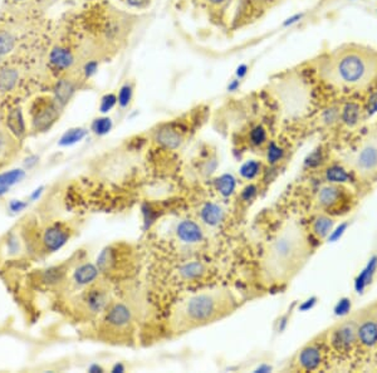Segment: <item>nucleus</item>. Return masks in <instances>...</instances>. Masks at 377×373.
<instances>
[{"instance_id":"obj_35","label":"nucleus","mask_w":377,"mask_h":373,"mask_svg":"<svg viewBox=\"0 0 377 373\" xmlns=\"http://www.w3.org/2000/svg\"><path fill=\"white\" fill-rule=\"evenodd\" d=\"M116 102H117V98H116L113 94H106V96L102 98V101H101V112L106 113L108 112V111H111V109L115 107Z\"/></svg>"},{"instance_id":"obj_21","label":"nucleus","mask_w":377,"mask_h":373,"mask_svg":"<svg viewBox=\"0 0 377 373\" xmlns=\"http://www.w3.org/2000/svg\"><path fill=\"white\" fill-rule=\"evenodd\" d=\"M340 196V190L335 186H326L318 194V201L323 206H332Z\"/></svg>"},{"instance_id":"obj_1","label":"nucleus","mask_w":377,"mask_h":373,"mask_svg":"<svg viewBox=\"0 0 377 373\" xmlns=\"http://www.w3.org/2000/svg\"><path fill=\"white\" fill-rule=\"evenodd\" d=\"M235 306L237 301L228 289L199 291L177 304L171 317V329L175 333L191 331L228 316Z\"/></svg>"},{"instance_id":"obj_38","label":"nucleus","mask_w":377,"mask_h":373,"mask_svg":"<svg viewBox=\"0 0 377 373\" xmlns=\"http://www.w3.org/2000/svg\"><path fill=\"white\" fill-rule=\"evenodd\" d=\"M61 275H62V271H59V269H58V268H54V269H51V270H47V273H46L47 280H48V282H51V283L58 282V280L61 279Z\"/></svg>"},{"instance_id":"obj_23","label":"nucleus","mask_w":377,"mask_h":373,"mask_svg":"<svg viewBox=\"0 0 377 373\" xmlns=\"http://www.w3.org/2000/svg\"><path fill=\"white\" fill-rule=\"evenodd\" d=\"M333 226V221L327 216H320L316 219V221L313 222V231L317 237H325L329 234Z\"/></svg>"},{"instance_id":"obj_48","label":"nucleus","mask_w":377,"mask_h":373,"mask_svg":"<svg viewBox=\"0 0 377 373\" xmlns=\"http://www.w3.org/2000/svg\"><path fill=\"white\" fill-rule=\"evenodd\" d=\"M314 301H316V299H310V301H307V302H306V303L303 304V305L301 306V309H302V310H307V309H309L310 306H312V305H313V304H314Z\"/></svg>"},{"instance_id":"obj_43","label":"nucleus","mask_w":377,"mask_h":373,"mask_svg":"<svg viewBox=\"0 0 377 373\" xmlns=\"http://www.w3.org/2000/svg\"><path fill=\"white\" fill-rule=\"evenodd\" d=\"M321 164V153L318 151L312 153V155L308 157L307 165L308 166H317V165Z\"/></svg>"},{"instance_id":"obj_13","label":"nucleus","mask_w":377,"mask_h":373,"mask_svg":"<svg viewBox=\"0 0 377 373\" xmlns=\"http://www.w3.org/2000/svg\"><path fill=\"white\" fill-rule=\"evenodd\" d=\"M201 218L210 226H216L224 218L222 207L215 203H206L201 210Z\"/></svg>"},{"instance_id":"obj_30","label":"nucleus","mask_w":377,"mask_h":373,"mask_svg":"<svg viewBox=\"0 0 377 373\" xmlns=\"http://www.w3.org/2000/svg\"><path fill=\"white\" fill-rule=\"evenodd\" d=\"M14 48V38L6 32H0V54H6Z\"/></svg>"},{"instance_id":"obj_40","label":"nucleus","mask_w":377,"mask_h":373,"mask_svg":"<svg viewBox=\"0 0 377 373\" xmlns=\"http://www.w3.org/2000/svg\"><path fill=\"white\" fill-rule=\"evenodd\" d=\"M346 229H347V224H341L340 226H338V228L331 234L329 240H331V241H336V240L340 239V237L343 235L344 231H346Z\"/></svg>"},{"instance_id":"obj_26","label":"nucleus","mask_w":377,"mask_h":373,"mask_svg":"<svg viewBox=\"0 0 377 373\" xmlns=\"http://www.w3.org/2000/svg\"><path fill=\"white\" fill-rule=\"evenodd\" d=\"M326 177L327 180L331 182H337V184H341V182H347L350 180V175L346 172V171L340 166H332L329 167L327 172H326Z\"/></svg>"},{"instance_id":"obj_33","label":"nucleus","mask_w":377,"mask_h":373,"mask_svg":"<svg viewBox=\"0 0 377 373\" xmlns=\"http://www.w3.org/2000/svg\"><path fill=\"white\" fill-rule=\"evenodd\" d=\"M132 98V87L130 85H125L120 89L119 93V103L121 107L128 106Z\"/></svg>"},{"instance_id":"obj_27","label":"nucleus","mask_w":377,"mask_h":373,"mask_svg":"<svg viewBox=\"0 0 377 373\" xmlns=\"http://www.w3.org/2000/svg\"><path fill=\"white\" fill-rule=\"evenodd\" d=\"M86 136V131L82 128H74V130H69L68 132L63 135V137L61 138V145L67 146V145H73V143L78 142Z\"/></svg>"},{"instance_id":"obj_36","label":"nucleus","mask_w":377,"mask_h":373,"mask_svg":"<svg viewBox=\"0 0 377 373\" xmlns=\"http://www.w3.org/2000/svg\"><path fill=\"white\" fill-rule=\"evenodd\" d=\"M351 309V301L350 299H342V301H340L337 303V305H336L335 308V313L337 314V316H346L347 313L350 312Z\"/></svg>"},{"instance_id":"obj_25","label":"nucleus","mask_w":377,"mask_h":373,"mask_svg":"<svg viewBox=\"0 0 377 373\" xmlns=\"http://www.w3.org/2000/svg\"><path fill=\"white\" fill-rule=\"evenodd\" d=\"M17 79H18V73L13 69H4L0 73V89L3 91H9L14 87Z\"/></svg>"},{"instance_id":"obj_47","label":"nucleus","mask_w":377,"mask_h":373,"mask_svg":"<svg viewBox=\"0 0 377 373\" xmlns=\"http://www.w3.org/2000/svg\"><path fill=\"white\" fill-rule=\"evenodd\" d=\"M239 85H240V82H239V79H233L230 83L228 85V89L230 92H234L239 88Z\"/></svg>"},{"instance_id":"obj_28","label":"nucleus","mask_w":377,"mask_h":373,"mask_svg":"<svg viewBox=\"0 0 377 373\" xmlns=\"http://www.w3.org/2000/svg\"><path fill=\"white\" fill-rule=\"evenodd\" d=\"M24 176V172L20 170H13L10 172H5L0 175V187H8L14 185L21 177Z\"/></svg>"},{"instance_id":"obj_41","label":"nucleus","mask_w":377,"mask_h":373,"mask_svg":"<svg viewBox=\"0 0 377 373\" xmlns=\"http://www.w3.org/2000/svg\"><path fill=\"white\" fill-rule=\"evenodd\" d=\"M127 3L134 8H138V9H145L150 5V0H127Z\"/></svg>"},{"instance_id":"obj_44","label":"nucleus","mask_w":377,"mask_h":373,"mask_svg":"<svg viewBox=\"0 0 377 373\" xmlns=\"http://www.w3.org/2000/svg\"><path fill=\"white\" fill-rule=\"evenodd\" d=\"M97 68H98L97 62H89V63H87V64H86V67H85L86 76L91 77L92 74H94V73H96Z\"/></svg>"},{"instance_id":"obj_7","label":"nucleus","mask_w":377,"mask_h":373,"mask_svg":"<svg viewBox=\"0 0 377 373\" xmlns=\"http://www.w3.org/2000/svg\"><path fill=\"white\" fill-rule=\"evenodd\" d=\"M156 141L166 149L175 150L183 143V136L171 127H164L156 132Z\"/></svg>"},{"instance_id":"obj_6","label":"nucleus","mask_w":377,"mask_h":373,"mask_svg":"<svg viewBox=\"0 0 377 373\" xmlns=\"http://www.w3.org/2000/svg\"><path fill=\"white\" fill-rule=\"evenodd\" d=\"M69 235H68L67 230L62 229L61 226H52L44 233L43 237V243L46 245V248L51 252H54L57 249L62 248L68 240Z\"/></svg>"},{"instance_id":"obj_50","label":"nucleus","mask_w":377,"mask_h":373,"mask_svg":"<svg viewBox=\"0 0 377 373\" xmlns=\"http://www.w3.org/2000/svg\"><path fill=\"white\" fill-rule=\"evenodd\" d=\"M209 1H210V3H211V4H215V5H218V4L224 3V1H225V0H209Z\"/></svg>"},{"instance_id":"obj_8","label":"nucleus","mask_w":377,"mask_h":373,"mask_svg":"<svg viewBox=\"0 0 377 373\" xmlns=\"http://www.w3.org/2000/svg\"><path fill=\"white\" fill-rule=\"evenodd\" d=\"M355 342V331L351 325H344L341 327L337 332L333 334L332 343L340 351H346L350 348Z\"/></svg>"},{"instance_id":"obj_22","label":"nucleus","mask_w":377,"mask_h":373,"mask_svg":"<svg viewBox=\"0 0 377 373\" xmlns=\"http://www.w3.org/2000/svg\"><path fill=\"white\" fill-rule=\"evenodd\" d=\"M73 85L68 82V81H62V82L58 83L57 88H55V96H57L58 103H67L68 100H69L70 96H72V93H73Z\"/></svg>"},{"instance_id":"obj_37","label":"nucleus","mask_w":377,"mask_h":373,"mask_svg":"<svg viewBox=\"0 0 377 373\" xmlns=\"http://www.w3.org/2000/svg\"><path fill=\"white\" fill-rule=\"evenodd\" d=\"M366 111H367V113L370 116L377 113V92H375L374 94H371V97L368 98Z\"/></svg>"},{"instance_id":"obj_49","label":"nucleus","mask_w":377,"mask_h":373,"mask_svg":"<svg viewBox=\"0 0 377 373\" xmlns=\"http://www.w3.org/2000/svg\"><path fill=\"white\" fill-rule=\"evenodd\" d=\"M24 207V203H12V209L14 210V211H19L20 209H23Z\"/></svg>"},{"instance_id":"obj_19","label":"nucleus","mask_w":377,"mask_h":373,"mask_svg":"<svg viewBox=\"0 0 377 373\" xmlns=\"http://www.w3.org/2000/svg\"><path fill=\"white\" fill-rule=\"evenodd\" d=\"M361 117V109H360L359 104L356 103H347L344 106L343 111H342V121L344 124L353 127L356 126Z\"/></svg>"},{"instance_id":"obj_5","label":"nucleus","mask_w":377,"mask_h":373,"mask_svg":"<svg viewBox=\"0 0 377 373\" xmlns=\"http://www.w3.org/2000/svg\"><path fill=\"white\" fill-rule=\"evenodd\" d=\"M176 233L179 239L184 241V243H199L203 239L201 228L196 222L190 221V220H185V221L180 222Z\"/></svg>"},{"instance_id":"obj_4","label":"nucleus","mask_w":377,"mask_h":373,"mask_svg":"<svg viewBox=\"0 0 377 373\" xmlns=\"http://www.w3.org/2000/svg\"><path fill=\"white\" fill-rule=\"evenodd\" d=\"M107 322L113 328H126L131 323V312L125 304H115L107 314Z\"/></svg>"},{"instance_id":"obj_52","label":"nucleus","mask_w":377,"mask_h":373,"mask_svg":"<svg viewBox=\"0 0 377 373\" xmlns=\"http://www.w3.org/2000/svg\"><path fill=\"white\" fill-rule=\"evenodd\" d=\"M1 149H3V138L0 136V151H1Z\"/></svg>"},{"instance_id":"obj_34","label":"nucleus","mask_w":377,"mask_h":373,"mask_svg":"<svg viewBox=\"0 0 377 373\" xmlns=\"http://www.w3.org/2000/svg\"><path fill=\"white\" fill-rule=\"evenodd\" d=\"M283 156V150L280 149L279 146H277L274 142H272L269 145V149H268V161L271 164H275L277 161H279Z\"/></svg>"},{"instance_id":"obj_51","label":"nucleus","mask_w":377,"mask_h":373,"mask_svg":"<svg viewBox=\"0 0 377 373\" xmlns=\"http://www.w3.org/2000/svg\"><path fill=\"white\" fill-rule=\"evenodd\" d=\"M6 191V187H0V195L4 194Z\"/></svg>"},{"instance_id":"obj_24","label":"nucleus","mask_w":377,"mask_h":373,"mask_svg":"<svg viewBox=\"0 0 377 373\" xmlns=\"http://www.w3.org/2000/svg\"><path fill=\"white\" fill-rule=\"evenodd\" d=\"M216 187L223 196H230L235 190V179L231 175H223L218 179Z\"/></svg>"},{"instance_id":"obj_18","label":"nucleus","mask_w":377,"mask_h":373,"mask_svg":"<svg viewBox=\"0 0 377 373\" xmlns=\"http://www.w3.org/2000/svg\"><path fill=\"white\" fill-rule=\"evenodd\" d=\"M59 109L55 106H51L48 108H46L42 113L37 116L35 119V127L37 128H47L49 127L53 122L55 121L58 116H59Z\"/></svg>"},{"instance_id":"obj_10","label":"nucleus","mask_w":377,"mask_h":373,"mask_svg":"<svg viewBox=\"0 0 377 373\" xmlns=\"http://www.w3.org/2000/svg\"><path fill=\"white\" fill-rule=\"evenodd\" d=\"M360 342L366 347H372L377 343V323L376 322H365L357 331Z\"/></svg>"},{"instance_id":"obj_17","label":"nucleus","mask_w":377,"mask_h":373,"mask_svg":"<svg viewBox=\"0 0 377 373\" xmlns=\"http://www.w3.org/2000/svg\"><path fill=\"white\" fill-rule=\"evenodd\" d=\"M97 268L91 264H86L77 269V271L74 273V279L78 284H89L97 278Z\"/></svg>"},{"instance_id":"obj_32","label":"nucleus","mask_w":377,"mask_h":373,"mask_svg":"<svg viewBox=\"0 0 377 373\" xmlns=\"http://www.w3.org/2000/svg\"><path fill=\"white\" fill-rule=\"evenodd\" d=\"M111 127H112V122H111L110 119H106V117L96 119L93 123L94 132L98 135H104L107 132H110Z\"/></svg>"},{"instance_id":"obj_31","label":"nucleus","mask_w":377,"mask_h":373,"mask_svg":"<svg viewBox=\"0 0 377 373\" xmlns=\"http://www.w3.org/2000/svg\"><path fill=\"white\" fill-rule=\"evenodd\" d=\"M265 140H267V132L262 126H257L253 128L250 132V141L253 145L260 146L265 142Z\"/></svg>"},{"instance_id":"obj_45","label":"nucleus","mask_w":377,"mask_h":373,"mask_svg":"<svg viewBox=\"0 0 377 373\" xmlns=\"http://www.w3.org/2000/svg\"><path fill=\"white\" fill-rule=\"evenodd\" d=\"M248 70H249V68H248V66H246V64H240V66H238L237 70H235V74H237L238 78L241 79L246 76Z\"/></svg>"},{"instance_id":"obj_14","label":"nucleus","mask_w":377,"mask_h":373,"mask_svg":"<svg viewBox=\"0 0 377 373\" xmlns=\"http://www.w3.org/2000/svg\"><path fill=\"white\" fill-rule=\"evenodd\" d=\"M359 166L363 170H374L377 166V149L376 147H366L359 155Z\"/></svg>"},{"instance_id":"obj_12","label":"nucleus","mask_w":377,"mask_h":373,"mask_svg":"<svg viewBox=\"0 0 377 373\" xmlns=\"http://www.w3.org/2000/svg\"><path fill=\"white\" fill-rule=\"evenodd\" d=\"M377 268V256H372L368 261V264L366 265V268L361 271L359 276H357L356 282H355V288L359 293H362V290L365 289L366 285L368 283H371L372 276L375 274V270Z\"/></svg>"},{"instance_id":"obj_15","label":"nucleus","mask_w":377,"mask_h":373,"mask_svg":"<svg viewBox=\"0 0 377 373\" xmlns=\"http://www.w3.org/2000/svg\"><path fill=\"white\" fill-rule=\"evenodd\" d=\"M51 62L58 68H68L73 63V55L63 48H54L51 53Z\"/></svg>"},{"instance_id":"obj_9","label":"nucleus","mask_w":377,"mask_h":373,"mask_svg":"<svg viewBox=\"0 0 377 373\" xmlns=\"http://www.w3.org/2000/svg\"><path fill=\"white\" fill-rule=\"evenodd\" d=\"M299 364L307 371L316 370L321 364L320 349L313 346L304 348L299 355Z\"/></svg>"},{"instance_id":"obj_29","label":"nucleus","mask_w":377,"mask_h":373,"mask_svg":"<svg viewBox=\"0 0 377 373\" xmlns=\"http://www.w3.org/2000/svg\"><path fill=\"white\" fill-rule=\"evenodd\" d=\"M260 170V164L257 161H248L241 166L240 173L244 179H254Z\"/></svg>"},{"instance_id":"obj_2","label":"nucleus","mask_w":377,"mask_h":373,"mask_svg":"<svg viewBox=\"0 0 377 373\" xmlns=\"http://www.w3.org/2000/svg\"><path fill=\"white\" fill-rule=\"evenodd\" d=\"M332 72L338 83L348 87H361L377 74V55L371 51L350 48L335 59Z\"/></svg>"},{"instance_id":"obj_16","label":"nucleus","mask_w":377,"mask_h":373,"mask_svg":"<svg viewBox=\"0 0 377 373\" xmlns=\"http://www.w3.org/2000/svg\"><path fill=\"white\" fill-rule=\"evenodd\" d=\"M205 274V267L199 261L188 263L180 268V275L185 280H194Z\"/></svg>"},{"instance_id":"obj_39","label":"nucleus","mask_w":377,"mask_h":373,"mask_svg":"<svg viewBox=\"0 0 377 373\" xmlns=\"http://www.w3.org/2000/svg\"><path fill=\"white\" fill-rule=\"evenodd\" d=\"M304 14L303 13H298V14H294V16L289 17L288 19H286V21L283 23V27H292L293 24H297L298 21H301L303 19Z\"/></svg>"},{"instance_id":"obj_46","label":"nucleus","mask_w":377,"mask_h":373,"mask_svg":"<svg viewBox=\"0 0 377 373\" xmlns=\"http://www.w3.org/2000/svg\"><path fill=\"white\" fill-rule=\"evenodd\" d=\"M337 117V112L335 109H327L325 113V121L326 122H333Z\"/></svg>"},{"instance_id":"obj_3","label":"nucleus","mask_w":377,"mask_h":373,"mask_svg":"<svg viewBox=\"0 0 377 373\" xmlns=\"http://www.w3.org/2000/svg\"><path fill=\"white\" fill-rule=\"evenodd\" d=\"M301 249V237L293 231H286L282 237H278L269 249V258L265 261L268 273L282 274L292 263L293 259L298 255Z\"/></svg>"},{"instance_id":"obj_20","label":"nucleus","mask_w":377,"mask_h":373,"mask_svg":"<svg viewBox=\"0 0 377 373\" xmlns=\"http://www.w3.org/2000/svg\"><path fill=\"white\" fill-rule=\"evenodd\" d=\"M8 127L17 136H21L24 134V121H23L20 109H13L9 113V116H8Z\"/></svg>"},{"instance_id":"obj_11","label":"nucleus","mask_w":377,"mask_h":373,"mask_svg":"<svg viewBox=\"0 0 377 373\" xmlns=\"http://www.w3.org/2000/svg\"><path fill=\"white\" fill-rule=\"evenodd\" d=\"M86 302H87V305L91 312H101L107 304L106 291L101 290V289H91L86 295Z\"/></svg>"},{"instance_id":"obj_42","label":"nucleus","mask_w":377,"mask_h":373,"mask_svg":"<svg viewBox=\"0 0 377 373\" xmlns=\"http://www.w3.org/2000/svg\"><path fill=\"white\" fill-rule=\"evenodd\" d=\"M256 192H257L256 186L250 185V186H248V187L244 188V191H243V194H241V196H243L244 200L249 201L250 199H252V197L256 195Z\"/></svg>"}]
</instances>
